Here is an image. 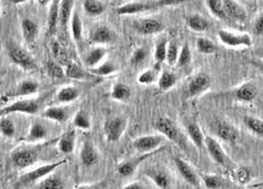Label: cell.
<instances>
[{"instance_id":"6da1fadb","label":"cell","mask_w":263,"mask_h":189,"mask_svg":"<svg viewBox=\"0 0 263 189\" xmlns=\"http://www.w3.org/2000/svg\"><path fill=\"white\" fill-rule=\"evenodd\" d=\"M155 127L163 137L172 140V142L178 145L179 148L186 149V139L183 133L180 132V129L177 127L176 123L169 119V118H159L155 123Z\"/></svg>"},{"instance_id":"7a4b0ae2","label":"cell","mask_w":263,"mask_h":189,"mask_svg":"<svg viewBox=\"0 0 263 189\" xmlns=\"http://www.w3.org/2000/svg\"><path fill=\"white\" fill-rule=\"evenodd\" d=\"M40 111V103L35 100H20L0 109V118L10 113H23V115H35Z\"/></svg>"},{"instance_id":"3957f363","label":"cell","mask_w":263,"mask_h":189,"mask_svg":"<svg viewBox=\"0 0 263 189\" xmlns=\"http://www.w3.org/2000/svg\"><path fill=\"white\" fill-rule=\"evenodd\" d=\"M126 128H127V119L123 117H115L105 122L103 131H105L108 142L117 143L122 138Z\"/></svg>"},{"instance_id":"277c9868","label":"cell","mask_w":263,"mask_h":189,"mask_svg":"<svg viewBox=\"0 0 263 189\" xmlns=\"http://www.w3.org/2000/svg\"><path fill=\"white\" fill-rule=\"evenodd\" d=\"M64 163H66V160H62L58 162H53V163H48V164H43L39 168H36L34 170H31L25 174L24 176H22L20 183L21 185H27V183H32L35 181L42 180L43 178H46L47 176H49L50 174L56 170L58 166L63 165Z\"/></svg>"},{"instance_id":"5b68a950","label":"cell","mask_w":263,"mask_h":189,"mask_svg":"<svg viewBox=\"0 0 263 189\" xmlns=\"http://www.w3.org/2000/svg\"><path fill=\"white\" fill-rule=\"evenodd\" d=\"M218 39L220 40L222 45L230 48H238V47H251L252 46V37L248 33H233L232 31L220 30L218 33Z\"/></svg>"},{"instance_id":"8992f818","label":"cell","mask_w":263,"mask_h":189,"mask_svg":"<svg viewBox=\"0 0 263 189\" xmlns=\"http://www.w3.org/2000/svg\"><path fill=\"white\" fill-rule=\"evenodd\" d=\"M37 159H39V154L37 151L34 149H17L15 150L12 154V161L15 166L20 169H25L32 166L36 163Z\"/></svg>"},{"instance_id":"52a82bcc","label":"cell","mask_w":263,"mask_h":189,"mask_svg":"<svg viewBox=\"0 0 263 189\" xmlns=\"http://www.w3.org/2000/svg\"><path fill=\"white\" fill-rule=\"evenodd\" d=\"M8 56L15 65L24 70H33L36 68V65L34 59L30 55L29 52L24 50L21 47H9L8 49Z\"/></svg>"},{"instance_id":"ba28073f","label":"cell","mask_w":263,"mask_h":189,"mask_svg":"<svg viewBox=\"0 0 263 189\" xmlns=\"http://www.w3.org/2000/svg\"><path fill=\"white\" fill-rule=\"evenodd\" d=\"M164 137L162 135H145L136 138L133 142V146L141 153H151L159 151L160 145L163 143Z\"/></svg>"},{"instance_id":"9c48e42d","label":"cell","mask_w":263,"mask_h":189,"mask_svg":"<svg viewBox=\"0 0 263 189\" xmlns=\"http://www.w3.org/2000/svg\"><path fill=\"white\" fill-rule=\"evenodd\" d=\"M134 30L141 35H153L158 34L164 29L163 24L160 20L155 18H143L134 22Z\"/></svg>"},{"instance_id":"30bf717a","label":"cell","mask_w":263,"mask_h":189,"mask_svg":"<svg viewBox=\"0 0 263 189\" xmlns=\"http://www.w3.org/2000/svg\"><path fill=\"white\" fill-rule=\"evenodd\" d=\"M210 85H211V79L209 77V75L205 73L196 74L192 77V79L189 83V86H187L189 95L192 96V98L200 95L203 93L204 91L209 89Z\"/></svg>"},{"instance_id":"8fae6325","label":"cell","mask_w":263,"mask_h":189,"mask_svg":"<svg viewBox=\"0 0 263 189\" xmlns=\"http://www.w3.org/2000/svg\"><path fill=\"white\" fill-rule=\"evenodd\" d=\"M174 162L180 176L183 177V179L187 183H190L191 186H193L195 188L199 187L200 185L199 177H197L196 172L194 171L193 168H192L191 164H189L187 162L183 160L182 158H178V156H175Z\"/></svg>"},{"instance_id":"7c38bea8","label":"cell","mask_w":263,"mask_h":189,"mask_svg":"<svg viewBox=\"0 0 263 189\" xmlns=\"http://www.w3.org/2000/svg\"><path fill=\"white\" fill-rule=\"evenodd\" d=\"M204 146L208 150V153L210 154L212 160L215 161L217 164L222 165V166L227 164V160H228L227 155L224 153L223 149L221 148V145L219 144L217 139L210 136H206L204 138Z\"/></svg>"},{"instance_id":"4fadbf2b","label":"cell","mask_w":263,"mask_h":189,"mask_svg":"<svg viewBox=\"0 0 263 189\" xmlns=\"http://www.w3.org/2000/svg\"><path fill=\"white\" fill-rule=\"evenodd\" d=\"M213 129L217 136L224 142L235 143L238 139V131L227 121H217Z\"/></svg>"},{"instance_id":"5bb4252c","label":"cell","mask_w":263,"mask_h":189,"mask_svg":"<svg viewBox=\"0 0 263 189\" xmlns=\"http://www.w3.org/2000/svg\"><path fill=\"white\" fill-rule=\"evenodd\" d=\"M158 152V151H156ZM156 152H151V153H144L143 155L139 156V158H133L127 161H124L123 163H120L117 168V172L122 176V177H129L135 172V170L138 169V166L143 162L144 160H146L147 158H150L151 155L155 154Z\"/></svg>"},{"instance_id":"9a60e30c","label":"cell","mask_w":263,"mask_h":189,"mask_svg":"<svg viewBox=\"0 0 263 189\" xmlns=\"http://www.w3.org/2000/svg\"><path fill=\"white\" fill-rule=\"evenodd\" d=\"M80 160L82 165L86 166V168H90V166H93L98 163L99 153L97 152L95 145H93L90 140H86V142H84L83 146H82Z\"/></svg>"},{"instance_id":"2e32d148","label":"cell","mask_w":263,"mask_h":189,"mask_svg":"<svg viewBox=\"0 0 263 189\" xmlns=\"http://www.w3.org/2000/svg\"><path fill=\"white\" fill-rule=\"evenodd\" d=\"M146 177L153 181V183L159 188V189H171L172 180L171 177L164 170L152 168L145 171Z\"/></svg>"},{"instance_id":"e0dca14e","label":"cell","mask_w":263,"mask_h":189,"mask_svg":"<svg viewBox=\"0 0 263 189\" xmlns=\"http://www.w3.org/2000/svg\"><path fill=\"white\" fill-rule=\"evenodd\" d=\"M157 7L156 4H146V3H128L122 5L116 9V13L120 16L125 15H134L144 13L146 10H150L152 8Z\"/></svg>"},{"instance_id":"ac0fdd59","label":"cell","mask_w":263,"mask_h":189,"mask_svg":"<svg viewBox=\"0 0 263 189\" xmlns=\"http://www.w3.org/2000/svg\"><path fill=\"white\" fill-rule=\"evenodd\" d=\"M256 94H257L256 85L251 82L242 84L234 92V95L235 98H236V100L240 102H246V103H250V102L253 101L256 98Z\"/></svg>"},{"instance_id":"d6986e66","label":"cell","mask_w":263,"mask_h":189,"mask_svg":"<svg viewBox=\"0 0 263 189\" xmlns=\"http://www.w3.org/2000/svg\"><path fill=\"white\" fill-rule=\"evenodd\" d=\"M90 40L91 42L96 43V45H107V43L112 42L114 33L107 26L101 25L91 32Z\"/></svg>"},{"instance_id":"ffe728a7","label":"cell","mask_w":263,"mask_h":189,"mask_svg":"<svg viewBox=\"0 0 263 189\" xmlns=\"http://www.w3.org/2000/svg\"><path fill=\"white\" fill-rule=\"evenodd\" d=\"M76 145V132L75 129H69L62 135L58 140V150L64 154H70L74 152Z\"/></svg>"},{"instance_id":"44dd1931","label":"cell","mask_w":263,"mask_h":189,"mask_svg":"<svg viewBox=\"0 0 263 189\" xmlns=\"http://www.w3.org/2000/svg\"><path fill=\"white\" fill-rule=\"evenodd\" d=\"M42 116L45 117L46 119H49L51 121L65 122V121H67L69 113H68V110L66 109L65 107L53 106V107H48L47 109L43 111Z\"/></svg>"},{"instance_id":"7402d4cb","label":"cell","mask_w":263,"mask_h":189,"mask_svg":"<svg viewBox=\"0 0 263 189\" xmlns=\"http://www.w3.org/2000/svg\"><path fill=\"white\" fill-rule=\"evenodd\" d=\"M48 136V131L47 127L43 125V123L39 121H34L31 125L29 133L26 135V142L29 143H36L41 142V140L46 139Z\"/></svg>"},{"instance_id":"603a6c76","label":"cell","mask_w":263,"mask_h":189,"mask_svg":"<svg viewBox=\"0 0 263 189\" xmlns=\"http://www.w3.org/2000/svg\"><path fill=\"white\" fill-rule=\"evenodd\" d=\"M186 132H187V135L190 139L192 140V143H193L195 146L202 150L204 148V135L202 133V129L201 127L197 125L195 121H192L189 122L187 125H186Z\"/></svg>"},{"instance_id":"cb8c5ba5","label":"cell","mask_w":263,"mask_h":189,"mask_svg":"<svg viewBox=\"0 0 263 189\" xmlns=\"http://www.w3.org/2000/svg\"><path fill=\"white\" fill-rule=\"evenodd\" d=\"M222 3H223L224 13H226L228 17H232L234 19L240 20V22L246 19V12L240 5L235 3L234 0H222Z\"/></svg>"},{"instance_id":"d4e9b609","label":"cell","mask_w":263,"mask_h":189,"mask_svg":"<svg viewBox=\"0 0 263 189\" xmlns=\"http://www.w3.org/2000/svg\"><path fill=\"white\" fill-rule=\"evenodd\" d=\"M60 0H51L50 7L48 13V32L54 34L59 23V12H60Z\"/></svg>"},{"instance_id":"484cf974","label":"cell","mask_w":263,"mask_h":189,"mask_svg":"<svg viewBox=\"0 0 263 189\" xmlns=\"http://www.w3.org/2000/svg\"><path fill=\"white\" fill-rule=\"evenodd\" d=\"M39 91V84L34 80H22V82L16 86V89L14 90L13 93H10L12 96H29L37 93Z\"/></svg>"},{"instance_id":"4316f807","label":"cell","mask_w":263,"mask_h":189,"mask_svg":"<svg viewBox=\"0 0 263 189\" xmlns=\"http://www.w3.org/2000/svg\"><path fill=\"white\" fill-rule=\"evenodd\" d=\"M22 34H23L24 40L27 42H33L36 40L37 34H39V25L34 20L30 18H25L22 20L21 24Z\"/></svg>"},{"instance_id":"83f0119b","label":"cell","mask_w":263,"mask_h":189,"mask_svg":"<svg viewBox=\"0 0 263 189\" xmlns=\"http://www.w3.org/2000/svg\"><path fill=\"white\" fill-rule=\"evenodd\" d=\"M107 55V49L103 47H97L93 48V49L87 52V55L85 57V65L87 68H95L97 67L99 64H100L103 58Z\"/></svg>"},{"instance_id":"f1b7e54d","label":"cell","mask_w":263,"mask_h":189,"mask_svg":"<svg viewBox=\"0 0 263 189\" xmlns=\"http://www.w3.org/2000/svg\"><path fill=\"white\" fill-rule=\"evenodd\" d=\"M177 83V76L171 70H163V72L159 75L158 78V86L160 91L166 92L173 89Z\"/></svg>"},{"instance_id":"f546056e","label":"cell","mask_w":263,"mask_h":189,"mask_svg":"<svg viewBox=\"0 0 263 189\" xmlns=\"http://www.w3.org/2000/svg\"><path fill=\"white\" fill-rule=\"evenodd\" d=\"M65 76L70 79L84 80L92 77V74L90 72H85V70L83 68H81L79 65L69 64L68 66L65 68Z\"/></svg>"},{"instance_id":"4dcf8cb0","label":"cell","mask_w":263,"mask_h":189,"mask_svg":"<svg viewBox=\"0 0 263 189\" xmlns=\"http://www.w3.org/2000/svg\"><path fill=\"white\" fill-rule=\"evenodd\" d=\"M80 96V91L74 86H65L60 89L57 93V100L60 103H70L78 100Z\"/></svg>"},{"instance_id":"1f68e13d","label":"cell","mask_w":263,"mask_h":189,"mask_svg":"<svg viewBox=\"0 0 263 189\" xmlns=\"http://www.w3.org/2000/svg\"><path fill=\"white\" fill-rule=\"evenodd\" d=\"M132 95V90L128 85L124 83H116L111 89L110 96L115 101H127Z\"/></svg>"},{"instance_id":"d6a6232c","label":"cell","mask_w":263,"mask_h":189,"mask_svg":"<svg viewBox=\"0 0 263 189\" xmlns=\"http://www.w3.org/2000/svg\"><path fill=\"white\" fill-rule=\"evenodd\" d=\"M186 23H187V26L195 32H205L208 29H209V23L208 20L201 15H191L186 18Z\"/></svg>"},{"instance_id":"836d02e7","label":"cell","mask_w":263,"mask_h":189,"mask_svg":"<svg viewBox=\"0 0 263 189\" xmlns=\"http://www.w3.org/2000/svg\"><path fill=\"white\" fill-rule=\"evenodd\" d=\"M117 69L118 66L112 60H107L101 65H98L95 68H90L89 72L92 75H95V76H108V75H111L115 72H117Z\"/></svg>"},{"instance_id":"e575fe53","label":"cell","mask_w":263,"mask_h":189,"mask_svg":"<svg viewBox=\"0 0 263 189\" xmlns=\"http://www.w3.org/2000/svg\"><path fill=\"white\" fill-rule=\"evenodd\" d=\"M83 8L89 16H100L106 12V5L100 0H84Z\"/></svg>"},{"instance_id":"d590c367","label":"cell","mask_w":263,"mask_h":189,"mask_svg":"<svg viewBox=\"0 0 263 189\" xmlns=\"http://www.w3.org/2000/svg\"><path fill=\"white\" fill-rule=\"evenodd\" d=\"M37 189H65V182L58 175H49L40 181Z\"/></svg>"},{"instance_id":"8d00e7d4","label":"cell","mask_w":263,"mask_h":189,"mask_svg":"<svg viewBox=\"0 0 263 189\" xmlns=\"http://www.w3.org/2000/svg\"><path fill=\"white\" fill-rule=\"evenodd\" d=\"M73 10V0H62L60 3V12H59V24L66 28L70 20V15Z\"/></svg>"},{"instance_id":"74e56055","label":"cell","mask_w":263,"mask_h":189,"mask_svg":"<svg viewBox=\"0 0 263 189\" xmlns=\"http://www.w3.org/2000/svg\"><path fill=\"white\" fill-rule=\"evenodd\" d=\"M70 31H72V36L75 41H81L83 36V24L78 12L72 13L70 17Z\"/></svg>"},{"instance_id":"f35d334b","label":"cell","mask_w":263,"mask_h":189,"mask_svg":"<svg viewBox=\"0 0 263 189\" xmlns=\"http://www.w3.org/2000/svg\"><path fill=\"white\" fill-rule=\"evenodd\" d=\"M73 125L75 128L81 131H90L91 129V118L84 110H80L76 112L73 118Z\"/></svg>"},{"instance_id":"ab89813d","label":"cell","mask_w":263,"mask_h":189,"mask_svg":"<svg viewBox=\"0 0 263 189\" xmlns=\"http://www.w3.org/2000/svg\"><path fill=\"white\" fill-rule=\"evenodd\" d=\"M160 68V66H157V65H155V67L153 68H149L144 70L143 73L140 74V76L138 77V82L141 84V85H150L152 83H155L156 80H158L159 78V69Z\"/></svg>"},{"instance_id":"60d3db41","label":"cell","mask_w":263,"mask_h":189,"mask_svg":"<svg viewBox=\"0 0 263 189\" xmlns=\"http://www.w3.org/2000/svg\"><path fill=\"white\" fill-rule=\"evenodd\" d=\"M245 126L250 129V132L255 134L256 136L263 137V120L257 117L246 116L244 117Z\"/></svg>"},{"instance_id":"b9f144b4","label":"cell","mask_w":263,"mask_h":189,"mask_svg":"<svg viewBox=\"0 0 263 189\" xmlns=\"http://www.w3.org/2000/svg\"><path fill=\"white\" fill-rule=\"evenodd\" d=\"M168 41L166 39L159 40L155 48V61L157 66H161V64L166 61L167 57Z\"/></svg>"},{"instance_id":"7bdbcfd3","label":"cell","mask_w":263,"mask_h":189,"mask_svg":"<svg viewBox=\"0 0 263 189\" xmlns=\"http://www.w3.org/2000/svg\"><path fill=\"white\" fill-rule=\"evenodd\" d=\"M196 49L203 55H212L217 52V46L206 37H199L196 40Z\"/></svg>"},{"instance_id":"ee69618b","label":"cell","mask_w":263,"mask_h":189,"mask_svg":"<svg viewBox=\"0 0 263 189\" xmlns=\"http://www.w3.org/2000/svg\"><path fill=\"white\" fill-rule=\"evenodd\" d=\"M192 61V52L190 49L189 43H184V46L179 49V55L176 62V66L178 68H183L189 66Z\"/></svg>"},{"instance_id":"f6af8a7d","label":"cell","mask_w":263,"mask_h":189,"mask_svg":"<svg viewBox=\"0 0 263 189\" xmlns=\"http://www.w3.org/2000/svg\"><path fill=\"white\" fill-rule=\"evenodd\" d=\"M206 6L216 17L222 19L227 17L226 13H224L222 0H206Z\"/></svg>"},{"instance_id":"bcb514c9","label":"cell","mask_w":263,"mask_h":189,"mask_svg":"<svg viewBox=\"0 0 263 189\" xmlns=\"http://www.w3.org/2000/svg\"><path fill=\"white\" fill-rule=\"evenodd\" d=\"M47 72H48L49 76L53 79H62V78L66 77L64 68L62 67V65L57 61H53V60L48 61Z\"/></svg>"},{"instance_id":"7dc6e473","label":"cell","mask_w":263,"mask_h":189,"mask_svg":"<svg viewBox=\"0 0 263 189\" xmlns=\"http://www.w3.org/2000/svg\"><path fill=\"white\" fill-rule=\"evenodd\" d=\"M16 132V127L12 119L6 117L0 118V133H2L5 137H13Z\"/></svg>"},{"instance_id":"c3c4849f","label":"cell","mask_w":263,"mask_h":189,"mask_svg":"<svg viewBox=\"0 0 263 189\" xmlns=\"http://www.w3.org/2000/svg\"><path fill=\"white\" fill-rule=\"evenodd\" d=\"M178 55H179V48H178L177 42L172 41L171 43H168L166 61L169 66H174V65H176Z\"/></svg>"},{"instance_id":"681fc988","label":"cell","mask_w":263,"mask_h":189,"mask_svg":"<svg viewBox=\"0 0 263 189\" xmlns=\"http://www.w3.org/2000/svg\"><path fill=\"white\" fill-rule=\"evenodd\" d=\"M202 180L208 189H220L222 186V180L217 175H203Z\"/></svg>"},{"instance_id":"f907efd6","label":"cell","mask_w":263,"mask_h":189,"mask_svg":"<svg viewBox=\"0 0 263 189\" xmlns=\"http://www.w3.org/2000/svg\"><path fill=\"white\" fill-rule=\"evenodd\" d=\"M147 57V51L145 48H138V49H135L134 52L132 53V57H130V64L133 65V66H139L142 62H143Z\"/></svg>"},{"instance_id":"816d5d0a","label":"cell","mask_w":263,"mask_h":189,"mask_svg":"<svg viewBox=\"0 0 263 189\" xmlns=\"http://www.w3.org/2000/svg\"><path fill=\"white\" fill-rule=\"evenodd\" d=\"M250 170L248 168H239L237 170L236 178L240 183H246L250 180Z\"/></svg>"},{"instance_id":"f5cc1de1","label":"cell","mask_w":263,"mask_h":189,"mask_svg":"<svg viewBox=\"0 0 263 189\" xmlns=\"http://www.w3.org/2000/svg\"><path fill=\"white\" fill-rule=\"evenodd\" d=\"M185 3V0H159L156 4L157 7H171L178 6V5Z\"/></svg>"},{"instance_id":"db71d44e","label":"cell","mask_w":263,"mask_h":189,"mask_svg":"<svg viewBox=\"0 0 263 189\" xmlns=\"http://www.w3.org/2000/svg\"><path fill=\"white\" fill-rule=\"evenodd\" d=\"M254 31L257 35H263V12L260 14V16L255 22Z\"/></svg>"},{"instance_id":"11a10c76","label":"cell","mask_w":263,"mask_h":189,"mask_svg":"<svg viewBox=\"0 0 263 189\" xmlns=\"http://www.w3.org/2000/svg\"><path fill=\"white\" fill-rule=\"evenodd\" d=\"M52 52H53L54 58H59L63 55V52H64L63 48L57 41H53V43H52Z\"/></svg>"},{"instance_id":"9f6ffc18","label":"cell","mask_w":263,"mask_h":189,"mask_svg":"<svg viewBox=\"0 0 263 189\" xmlns=\"http://www.w3.org/2000/svg\"><path fill=\"white\" fill-rule=\"evenodd\" d=\"M102 183H90V185H82L76 189H102Z\"/></svg>"},{"instance_id":"6f0895ef","label":"cell","mask_w":263,"mask_h":189,"mask_svg":"<svg viewBox=\"0 0 263 189\" xmlns=\"http://www.w3.org/2000/svg\"><path fill=\"white\" fill-rule=\"evenodd\" d=\"M122 189H144V186L140 182H132V183H128V185H126Z\"/></svg>"},{"instance_id":"680465c9","label":"cell","mask_w":263,"mask_h":189,"mask_svg":"<svg viewBox=\"0 0 263 189\" xmlns=\"http://www.w3.org/2000/svg\"><path fill=\"white\" fill-rule=\"evenodd\" d=\"M254 65V66L256 67V69L259 70L260 73H262L263 74V60H259V61H253L252 62Z\"/></svg>"},{"instance_id":"91938a15","label":"cell","mask_w":263,"mask_h":189,"mask_svg":"<svg viewBox=\"0 0 263 189\" xmlns=\"http://www.w3.org/2000/svg\"><path fill=\"white\" fill-rule=\"evenodd\" d=\"M8 2L13 5H20V4H23V3L27 2V0H8Z\"/></svg>"},{"instance_id":"94428289","label":"cell","mask_w":263,"mask_h":189,"mask_svg":"<svg viewBox=\"0 0 263 189\" xmlns=\"http://www.w3.org/2000/svg\"><path fill=\"white\" fill-rule=\"evenodd\" d=\"M37 3H39L40 5H42V6H46V5L51 3V0H37Z\"/></svg>"}]
</instances>
